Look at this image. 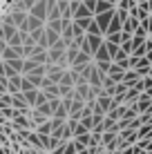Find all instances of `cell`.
I'll use <instances>...</instances> for the list:
<instances>
[{
	"label": "cell",
	"mask_w": 152,
	"mask_h": 154,
	"mask_svg": "<svg viewBox=\"0 0 152 154\" xmlns=\"http://www.w3.org/2000/svg\"><path fill=\"white\" fill-rule=\"evenodd\" d=\"M65 154H76V145H74V141L65 143Z\"/></svg>",
	"instance_id": "obj_25"
},
{
	"label": "cell",
	"mask_w": 152,
	"mask_h": 154,
	"mask_svg": "<svg viewBox=\"0 0 152 154\" xmlns=\"http://www.w3.org/2000/svg\"><path fill=\"white\" fill-rule=\"evenodd\" d=\"M45 27L58 31V34H63V20H51V23H45Z\"/></svg>",
	"instance_id": "obj_21"
},
{
	"label": "cell",
	"mask_w": 152,
	"mask_h": 154,
	"mask_svg": "<svg viewBox=\"0 0 152 154\" xmlns=\"http://www.w3.org/2000/svg\"><path fill=\"white\" fill-rule=\"evenodd\" d=\"M56 2H58V0H56Z\"/></svg>",
	"instance_id": "obj_36"
},
{
	"label": "cell",
	"mask_w": 152,
	"mask_h": 154,
	"mask_svg": "<svg viewBox=\"0 0 152 154\" xmlns=\"http://www.w3.org/2000/svg\"><path fill=\"white\" fill-rule=\"evenodd\" d=\"M134 152H137V147H128V150H121V152H116V154H134Z\"/></svg>",
	"instance_id": "obj_29"
},
{
	"label": "cell",
	"mask_w": 152,
	"mask_h": 154,
	"mask_svg": "<svg viewBox=\"0 0 152 154\" xmlns=\"http://www.w3.org/2000/svg\"><path fill=\"white\" fill-rule=\"evenodd\" d=\"M107 42H114V45H121V31L119 34H112V36H105Z\"/></svg>",
	"instance_id": "obj_23"
},
{
	"label": "cell",
	"mask_w": 152,
	"mask_h": 154,
	"mask_svg": "<svg viewBox=\"0 0 152 154\" xmlns=\"http://www.w3.org/2000/svg\"><path fill=\"white\" fill-rule=\"evenodd\" d=\"M45 38H47V45H49V49H51V47L60 40V34H58V31H54V29H47L45 27Z\"/></svg>",
	"instance_id": "obj_10"
},
{
	"label": "cell",
	"mask_w": 152,
	"mask_h": 154,
	"mask_svg": "<svg viewBox=\"0 0 152 154\" xmlns=\"http://www.w3.org/2000/svg\"><path fill=\"white\" fill-rule=\"evenodd\" d=\"M112 9H116V7H114V5L103 2V0H96V11H94V16H101V14H105V11H112Z\"/></svg>",
	"instance_id": "obj_14"
},
{
	"label": "cell",
	"mask_w": 152,
	"mask_h": 154,
	"mask_svg": "<svg viewBox=\"0 0 152 154\" xmlns=\"http://www.w3.org/2000/svg\"><path fill=\"white\" fill-rule=\"evenodd\" d=\"M85 40H87V45H90L92 54H96V51L103 47V42H105V38H103V36H85Z\"/></svg>",
	"instance_id": "obj_7"
},
{
	"label": "cell",
	"mask_w": 152,
	"mask_h": 154,
	"mask_svg": "<svg viewBox=\"0 0 152 154\" xmlns=\"http://www.w3.org/2000/svg\"><path fill=\"white\" fill-rule=\"evenodd\" d=\"M0 154H7V150H0Z\"/></svg>",
	"instance_id": "obj_32"
},
{
	"label": "cell",
	"mask_w": 152,
	"mask_h": 154,
	"mask_svg": "<svg viewBox=\"0 0 152 154\" xmlns=\"http://www.w3.org/2000/svg\"><path fill=\"white\" fill-rule=\"evenodd\" d=\"M123 29V23L119 20V16L114 14V18H112V23H110V27H107V31H105V36H112V34H119V31Z\"/></svg>",
	"instance_id": "obj_9"
},
{
	"label": "cell",
	"mask_w": 152,
	"mask_h": 154,
	"mask_svg": "<svg viewBox=\"0 0 152 154\" xmlns=\"http://www.w3.org/2000/svg\"><path fill=\"white\" fill-rule=\"evenodd\" d=\"M116 5H119V0H116Z\"/></svg>",
	"instance_id": "obj_34"
},
{
	"label": "cell",
	"mask_w": 152,
	"mask_h": 154,
	"mask_svg": "<svg viewBox=\"0 0 152 154\" xmlns=\"http://www.w3.org/2000/svg\"><path fill=\"white\" fill-rule=\"evenodd\" d=\"M23 63H25V60H23V58H16V60H9V63H7V65H9V67H11V69H14L16 74H20V76H23Z\"/></svg>",
	"instance_id": "obj_16"
},
{
	"label": "cell",
	"mask_w": 152,
	"mask_h": 154,
	"mask_svg": "<svg viewBox=\"0 0 152 154\" xmlns=\"http://www.w3.org/2000/svg\"><path fill=\"white\" fill-rule=\"evenodd\" d=\"M51 132H54V125H51V119L47 121V123H43L40 127H36V134H40V136H51Z\"/></svg>",
	"instance_id": "obj_13"
},
{
	"label": "cell",
	"mask_w": 152,
	"mask_h": 154,
	"mask_svg": "<svg viewBox=\"0 0 152 154\" xmlns=\"http://www.w3.org/2000/svg\"><path fill=\"white\" fill-rule=\"evenodd\" d=\"M94 63H112V58H110L107 49H105V42H103V47L94 54Z\"/></svg>",
	"instance_id": "obj_11"
},
{
	"label": "cell",
	"mask_w": 152,
	"mask_h": 154,
	"mask_svg": "<svg viewBox=\"0 0 152 154\" xmlns=\"http://www.w3.org/2000/svg\"><path fill=\"white\" fill-rule=\"evenodd\" d=\"M141 83H143V89L148 92V89H152V78L148 76V78H141Z\"/></svg>",
	"instance_id": "obj_26"
},
{
	"label": "cell",
	"mask_w": 152,
	"mask_h": 154,
	"mask_svg": "<svg viewBox=\"0 0 152 154\" xmlns=\"http://www.w3.org/2000/svg\"><path fill=\"white\" fill-rule=\"evenodd\" d=\"M14 127L16 130H34V123H31V119L27 114H16V119H14Z\"/></svg>",
	"instance_id": "obj_3"
},
{
	"label": "cell",
	"mask_w": 152,
	"mask_h": 154,
	"mask_svg": "<svg viewBox=\"0 0 152 154\" xmlns=\"http://www.w3.org/2000/svg\"><path fill=\"white\" fill-rule=\"evenodd\" d=\"M114 14H116V9H112V11H105V14H101V16H94L96 25H98V27H101V31H103V38H105V31H107V27H110V23H112Z\"/></svg>",
	"instance_id": "obj_2"
},
{
	"label": "cell",
	"mask_w": 152,
	"mask_h": 154,
	"mask_svg": "<svg viewBox=\"0 0 152 154\" xmlns=\"http://www.w3.org/2000/svg\"><path fill=\"white\" fill-rule=\"evenodd\" d=\"M128 58H130V56H128V54H125V51H123V49H119V54H116V58H114V60H112V63H123V60H128Z\"/></svg>",
	"instance_id": "obj_24"
},
{
	"label": "cell",
	"mask_w": 152,
	"mask_h": 154,
	"mask_svg": "<svg viewBox=\"0 0 152 154\" xmlns=\"http://www.w3.org/2000/svg\"><path fill=\"white\" fill-rule=\"evenodd\" d=\"M23 40H25V34H20V31H18V34H16L14 38L7 42V45H9V47H18V49H20V47H23Z\"/></svg>",
	"instance_id": "obj_18"
},
{
	"label": "cell",
	"mask_w": 152,
	"mask_h": 154,
	"mask_svg": "<svg viewBox=\"0 0 152 154\" xmlns=\"http://www.w3.org/2000/svg\"><path fill=\"white\" fill-rule=\"evenodd\" d=\"M74 23V27H78L81 31H87V27H90V23H92V18H81V20H72Z\"/></svg>",
	"instance_id": "obj_19"
},
{
	"label": "cell",
	"mask_w": 152,
	"mask_h": 154,
	"mask_svg": "<svg viewBox=\"0 0 152 154\" xmlns=\"http://www.w3.org/2000/svg\"><path fill=\"white\" fill-rule=\"evenodd\" d=\"M38 94H40V89H31V92H23V98H25V103L29 105V109H34V107H36V100H38Z\"/></svg>",
	"instance_id": "obj_8"
},
{
	"label": "cell",
	"mask_w": 152,
	"mask_h": 154,
	"mask_svg": "<svg viewBox=\"0 0 152 154\" xmlns=\"http://www.w3.org/2000/svg\"><path fill=\"white\" fill-rule=\"evenodd\" d=\"M0 78H5V63L0 60Z\"/></svg>",
	"instance_id": "obj_30"
},
{
	"label": "cell",
	"mask_w": 152,
	"mask_h": 154,
	"mask_svg": "<svg viewBox=\"0 0 152 154\" xmlns=\"http://www.w3.org/2000/svg\"><path fill=\"white\" fill-rule=\"evenodd\" d=\"M85 36H103L101 27H98V25H96V20H94V18H92L90 27H87V31H85Z\"/></svg>",
	"instance_id": "obj_15"
},
{
	"label": "cell",
	"mask_w": 152,
	"mask_h": 154,
	"mask_svg": "<svg viewBox=\"0 0 152 154\" xmlns=\"http://www.w3.org/2000/svg\"><path fill=\"white\" fill-rule=\"evenodd\" d=\"M85 7L94 14V11H96V0H85Z\"/></svg>",
	"instance_id": "obj_27"
},
{
	"label": "cell",
	"mask_w": 152,
	"mask_h": 154,
	"mask_svg": "<svg viewBox=\"0 0 152 154\" xmlns=\"http://www.w3.org/2000/svg\"><path fill=\"white\" fill-rule=\"evenodd\" d=\"M83 2H85V0H83Z\"/></svg>",
	"instance_id": "obj_35"
},
{
	"label": "cell",
	"mask_w": 152,
	"mask_h": 154,
	"mask_svg": "<svg viewBox=\"0 0 152 154\" xmlns=\"http://www.w3.org/2000/svg\"><path fill=\"white\" fill-rule=\"evenodd\" d=\"M148 34H152V16H150V29H148Z\"/></svg>",
	"instance_id": "obj_31"
},
{
	"label": "cell",
	"mask_w": 152,
	"mask_h": 154,
	"mask_svg": "<svg viewBox=\"0 0 152 154\" xmlns=\"http://www.w3.org/2000/svg\"><path fill=\"white\" fill-rule=\"evenodd\" d=\"M27 11H18V9H14L11 14H9V18H11V23L16 25V27H18V31L20 29H25V25H27Z\"/></svg>",
	"instance_id": "obj_4"
},
{
	"label": "cell",
	"mask_w": 152,
	"mask_h": 154,
	"mask_svg": "<svg viewBox=\"0 0 152 154\" xmlns=\"http://www.w3.org/2000/svg\"><path fill=\"white\" fill-rule=\"evenodd\" d=\"M105 49H107V54H110V58H116V54H119V49H121V45H114V42H107L105 40Z\"/></svg>",
	"instance_id": "obj_17"
},
{
	"label": "cell",
	"mask_w": 152,
	"mask_h": 154,
	"mask_svg": "<svg viewBox=\"0 0 152 154\" xmlns=\"http://www.w3.org/2000/svg\"><path fill=\"white\" fill-rule=\"evenodd\" d=\"M20 85H23V76H14L7 78V94H20Z\"/></svg>",
	"instance_id": "obj_6"
},
{
	"label": "cell",
	"mask_w": 152,
	"mask_h": 154,
	"mask_svg": "<svg viewBox=\"0 0 152 154\" xmlns=\"http://www.w3.org/2000/svg\"><path fill=\"white\" fill-rule=\"evenodd\" d=\"M119 139V132L116 130H112V132H103V141H101V145L103 147H107V145H112L114 141Z\"/></svg>",
	"instance_id": "obj_12"
},
{
	"label": "cell",
	"mask_w": 152,
	"mask_h": 154,
	"mask_svg": "<svg viewBox=\"0 0 152 154\" xmlns=\"http://www.w3.org/2000/svg\"><path fill=\"white\" fill-rule=\"evenodd\" d=\"M116 16H119V20H121L123 25L130 20V11H123V9H116Z\"/></svg>",
	"instance_id": "obj_22"
},
{
	"label": "cell",
	"mask_w": 152,
	"mask_h": 154,
	"mask_svg": "<svg viewBox=\"0 0 152 154\" xmlns=\"http://www.w3.org/2000/svg\"><path fill=\"white\" fill-rule=\"evenodd\" d=\"M150 105H152V98L143 92V94L139 96V100H137V105H134V107H137V112H139V116H141V114H145V112L150 109Z\"/></svg>",
	"instance_id": "obj_5"
},
{
	"label": "cell",
	"mask_w": 152,
	"mask_h": 154,
	"mask_svg": "<svg viewBox=\"0 0 152 154\" xmlns=\"http://www.w3.org/2000/svg\"><path fill=\"white\" fill-rule=\"evenodd\" d=\"M7 94V78H0V96Z\"/></svg>",
	"instance_id": "obj_28"
},
{
	"label": "cell",
	"mask_w": 152,
	"mask_h": 154,
	"mask_svg": "<svg viewBox=\"0 0 152 154\" xmlns=\"http://www.w3.org/2000/svg\"><path fill=\"white\" fill-rule=\"evenodd\" d=\"M47 0H38V2L34 5V9L29 11V16H34V18H38L40 23H47Z\"/></svg>",
	"instance_id": "obj_1"
},
{
	"label": "cell",
	"mask_w": 152,
	"mask_h": 154,
	"mask_svg": "<svg viewBox=\"0 0 152 154\" xmlns=\"http://www.w3.org/2000/svg\"><path fill=\"white\" fill-rule=\"evenodd\" d=\"M150 78H152V67H150Z\"/></svg>",
	"instance_id": "obj_33"
},
{
	"label": "cell",
	"mask_w": 152,
	"mask_h": 154,
	"mask_svg": "<svg viewBox=\"0 0 152 154\" xmlns=\"http://www.w3.org/2000/svg\"><path fill=\"white\" fill-rule=\"evenodd\" d=\"M11 103H14V96H11V94H2V96H0V109L11 107Z\"/></svg>",
	"instance_id": "obj_20"
}]
</instances>
